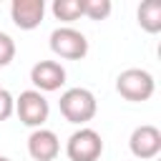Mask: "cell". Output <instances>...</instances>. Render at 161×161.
Returning <instances> with one entry per match:
<instances>
[{"mask_svg": "<svg viewBox=\"0 0 161 161\" xmlns=\"http://www.w3.org/2000/svg\"><path fill=\"white\" fill-rule=\"evenodd\" d=\"M111 0H83V15L88 20H106L111 15Z\"/></svg>", "mask_w": 161, "mask_h": 161, "instance_id": "7c38bea8", "label": "cell"}, {"mask_svg": "<svg viewBox=\"0 0 161 161\" xmlns=\"http://www.w3.org/2000/svg\"><path fill=\"white\" fill-rule=\"evenodd\" d=\"M15 113H18L23 126L35 131V128H43V123L48 121L50 106H48V101H45V96L40 91L30 88V91H23L15 98Z\"/></svg>", "mask_w": 161, "mask_h": 161, "instance_id": "277c9868", "label": "cell"}, {"mask_svg": "<svg viewBox=\"0 0 161 161\" xmlns=\"http://www.w3.org/2000/svg\"><path fill=\"white\" fill-rule=\"evenodd\" d=\"M0 161H10V158H8V156H3V153H0Z\"/></svg>", "mask_w": 161, "mask_h": 161, "instance_id": "9a60e30c", "label": "cell"}, {"mask_svg": "<svg viewBox=\"0 0 161 161\" xmlns=\"http://www.w3.org/2000/svg\"><path fill=\"white\" fill-rule=\"evenodd\" d=\"M116 91H118L121 98H126L131 103H141V101H148L153 96L156 80L143 68H126L116 78Z\"/></svg>", "mask_w": 161, "mask_h": 161, "instance_id": "7a4b0ae2", "label": "cell"}, {"mask_svg": "<svg viewBox=\"0 0 161 161\" xmlns=\"http://www.w3.org/2000/svg\"><path fill=\"white\" fill-rule=\"evenodd\" d=\"M50 50L63 60H83L88 55V40L80 30L63 25L50 33Z\"/></svg>", "mask_w": 161, "mask_h": 161, "instance_id": "3957f363", "label": "cell"}, {"mask_svg": "<svg viewBox=\"0 0 161 161\" xmlns=\"http://www.w3.org/2000/svg\"><path fill=\"white\" fill-rule=\"evenodd\" d=\"M136 18H138V25H141L146 33L156 35V33L161 30V3H158V0H146V3H141L138 10H136Z\"/></svg>", "mask_w": 161, "mask_h": 161, "instance_id": "30bf717a", "label": "cell"}, {"mask_svg": "<svg viewBox=\"0 0 161 161\" xmlns=\"http://www.w3.org/2000/svg\"><path fill=\"white\" fill-rule=\"evenodd\" d=\"M28 153L33 161H53L60 153V141L50 128H35L28 136Z\"/></svg>", "mask_w": 161, "mask_h": 161, "instance_id": "9c48e42d", "label": "cell"}, {"mask_svg": "<svg viewBox=\"0 0 161 161\" xmlns=\"http://www.w3.org/2000/svg\"><path fill=\"white\" fill-rule=\"evenodd\" d=\"M53 15L55 20H63V23H73L83 15V0H53Z\"/></svg>", "mask_w": 161, "mask_h": 161, "instance_id": "8fae6325", "label": "cell"}, {"mask_svg": "<svg viewBox=\"0 0 161 161\" xmlns=\"http://www.w3.org/2000/svg\"><path fill=\"white\" fill-rule=\"evenodd\" d=\"M13 58H15V40H13L8 33L0 30V68L10 65Z\"/></svg>", "mask_w": 161, "mask_h": 161, "instance_id": "4fadbf2b", "label": "cell"}, {"mask_svg": "<svg viewBox=\"0 0 161 161\" xmlns=\"http://www.w3.org/2000/svg\"><path fill=\"white\" fill-rule=\"evenodd\" d=\"M30 80H33L35 91H40V93L60 91L65 83V68L58 60H38L30 68Z\"/></svg>", "mask_w": 161, "mask_h": 161, "instance_id": "52a82bcc", "label": "cell"}, {"mask_svg": "<svg viewBox=\"0 0 161 161\" xmlns=\"http://www.w3.org/2000/svg\"><path fill=\"white\" fill-rule=\"evenodd\" d=\"M58 108L63 113V118L68 123H75V126H83L88 123L93 116H96V96L88 91V88H68L60 101H58Z\"/></svg>", "mask_w": 161, "mask_h": 161, "instance_id": "6da1fadb", "label": "cell"}, {"mask_svg": "<svg viewBox=\"0 0 161 161\" xmlns=\"http://www.w3.org/2000/svg\"><path fill=\"white\" fill-rule=\"evenodd\" d=\"M45 3L43 0H13L10 3V18L15 28L20 30H35L43 23Z\"/></svg>", "mask_w": 161, "mask_h": 161, "instance_id": "ba28073f", "label": "cell"}, {"mask_svg": "<svg viewBox=\"0 0 161 161\" xmlns=\"http://www.w3.org/2000/svg\"><path fill=\"white\" fill-rule=\"evenodd\" d=\"M65 153L70 161H98L103 153V138L98 131L80 126L78 131L70 133V138L65 143Z\"/></svg>", "mask_w": 161, "mask_h": 161, "instance_id": "5b68a950", "label": "cell"}, {"mask_svg": "<svg viewBox=\"0 0 161 161\" xmlns=\"http://www.w3.org/2000/svg\"><path fill=\"white\" fill-rule=\"evenodd\" d=\"M13 113H15V98L10 96L8 88H0V123L8 121Z\"/></svg>", "mask_w": 161, "mask_h": 161, "instance_id": "5bb4252c", "label": "cell"}, {"mask_svg": "<svg viewBox=\"0 0 161 161\" xmlns=\"http://www.w3.org/2000/svg\"><path fill=\"white\" fill-rule=\"evenodd\" d=\"M128 148L136 158L141 161H148V158H156L161 153V131L151 123H143V126H136L131 138H128Z\"/></svg>", "mask_w": 161, "mask_h": 161, "instance_id": "8992f818", "label": "cell"}]
</instances>
